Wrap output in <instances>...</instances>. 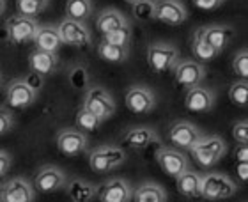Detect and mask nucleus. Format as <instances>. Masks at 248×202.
Masks as SVG:
<instances>
[{
    "mask_svg": "<svg viewBox=\"0 0 248 202\" xmlns=\"http://www.w3.org/2000/svg\"><path fill=\"white\" fill-rule=\"evenodd\" d=\"M191 158L201 169H211L227 155V142L218 135H202L190 149Z\"/></svg>",
    "mask_w": 248,
    "mask_h": 202,
    "instance_id": "obj_1",
    "label": "nucleus"
},
{
    "mask_svg": "<svg viewBox=\"0 0 248 202\" xmlns=\"http://www.w3.org/2000/svg\"><path fill=\"white\" fill-rule=\"evenodd\" d=\"M238 193V185L222 172H206L202 174L201 197L206 201H225Z\"/></svg>",
    "mask_w": 248,
    "mask_h": 202,
    "instance_id": "obj_2",
    "label": "nucleus"
},
{
    "mask_svg": "<svg viewBox=\"0 0 248 202\" xmlns=\"http://www.w3.org/2000/svg\"><path fill=\"white\" fill-rule=\"evenodd\" d=\"M126 158H128L126 151L119 145H98L96 149L89 153V167H91V171L98 172V174H105V172L123 167L126 163Z\"/></svg>",
    "mask_w": 248,
    "mask_h": 202,
    "instance_id": "obj_3",
    "label": "nucleus"
},
{
    "mask_svg": "<svg viewBox=\"0 0 248 202\" xmlns=\"http://www.w3.org/2000/svg\"><path fill=\"white\" fill-rule=\"evenodd\" d=\"M145 59H147V66L158 75L172 71L176 67V64L181 61L177 47L169 45V43H153V45H149L147 52H145Z\"/></svg>",
    "mask_w": 248,
    "mask_h": 202,
    "instance_id": "obj_4",
    "label": "nucleus"
},
{
    "mask_svg": "<svg viewBox=\"0 0 248 202\" xmlns=\"http://www.w3.org/2000/svg\"><path fill=\"white\" fill-rule=\"evenodd\" d=\"M83 109H87L91 114H94L101 123L108 121L112 115L115 114V101L112 98V94L107 91V89L99 87H91L83 96Z\"/></svg>",
    "mask_w": 248,
    "mask_h": 202,
    "instance_id": "obj_5",
    "label": "nucleus"
},
{
    "mask_svg": "<svg viewBox=\"0 0 248 202\" xmlns=\"http://www.w3.org/2000/svg\"><path fill=\"white\" fill-rule=\"evenodd\" d=\"M153 20L169 27H179L188 20V9L183 0H153Z\"/></svg>",
    "mask_w": 248,
    "mask_h": 202,
    "instance_id": "obj_6",
    "label": "nucleus"
},
{
    "mask_svg": "<svg viewBox=\"0 0 248 202\" xmlns=\"http://www.w3.org/2000/svg\"><path fill=\"white\" fill-rule=\"evenodd\" d=\"M57 31L61 34L62 45L77 48H89L93 47V32L89 31V27L83 21L64 18L57 25Z\"/></svg>",
    "mask_w": 248,
    "mask_h": 202,
    "instance_id": "obj_7",
    "label": "nucleus"
},
{
    "mask_svg": "<svg viewBox=\"0 0 248 202\" xmlns=\"http://www.w3.org/2000/svg\"><path fill=\"white\" fill-rule=\"evenodd\" d=\"M155 158L158 161V165L167 176L177 177L185 171L190 169V160L188 156L183 153L181 149L176 147H167V145H160L155 153Z\"/></svg>",
    "mask_w": 248,
    "mask_h": 202,
    "instance_id": "obj_8",
    "label": "nucleus"
},
{
    "mask_svg": "<svg viewBox=\"0 0 248 202\" xmlns=\"http://www.w3.org/2000/svg\"><path fill=\"white\" fill-rule=\"evenodd\" d=\"M5 31L7 36L16 45H23V43L34 41L37 31H39V23L36 18H29L23 15H15L7 18L5 21Z\"/></svg>",
    "mask_w": 248,
    "mask_h": 202,
    "instance_id": "obj_9",
    "label": "nucleus"
},
{
    "mask_svg": "<svg viewBox=\"0 0 248 202\" xmlns=\"http://www.w3.org/2000/svg\"><path fill=\"white\" fill-rule=\"evenodd\" d=\"M36 188L25 177H11L0 185V202H34Z\"/></svg>",
    "mask_w": 248,
    "mask_h": 202,
    "instance_id": "obj_10",
    "label": "nucleus"
},
{
    "mask_svg": "<svg viewBox=\"0 0 248 202\" xmlns=\"http://www.w3.org/2000/svg\"><path fill=\"white\" fill-rule=\"evenodd\" d=\"M5 99L11 109H27L36 103L37 91L27 82L25 78H15L11 80L5 91Z\"/></svg>",
    "mask_w": 248,
    "mask_h": 202,
    "instance_id": "obj_11",
    "label": "nucleus"
},
{
    "mask_svg": "<svg viewBox=\"0 0 248 202\" xmlns=\"http://www.w3.org/2000/svg\"><path fill=\"white\" fill-rule=\"evenodd\" d=\"M124 103L129 112L137 115H145L156 109V96L145 85H133L128 89V93L124 96Z\"/></svg>",
    "mask_w": 248,
    "mask_h": 202,
    "instance_id": "obj_12",
    "label": "nucleus"
},
{
    "mask_svg": "<svg viewBox=\"0 0 248 202\" xmlns=\"http://www.w3.org/2000/svg\"><path fill=\"white\" fill-rule=\"evenodd\" d=\"M172 73H174V80H176L177 85H183L186 89L201 85L206 80V67H204V64H201L199 61H193V59L179 61L176 64V67L172 69Z\"/></svg>",
    "mask_w": 248,
    "mask_h": 202,
    "instance_id": "obj_13",
    "label": "nucleus"
},
{
    "mask_svg": "<svg viewBox=\"0 0 248 202\" xmlns=\"http://www.w3.org/2000/svg\"><path fill=\"white\" fill-rule=\"evenodd\" d=\"M167 137H169V142L176 149L188 151L202 137V131L190 121H176L170 124V128L167 131Z\"/></svg>",
    "mask_w": 248,
    "mask_h": 202,
    "instance_id": "obj_14",
    "label": "nucleus"
},
{
    "mask_svg": "<svg viewBox=\"0 0 248 202\" xmlns=\"http://www.w3.org/2000/svg\"><path fill=\"white\" fill-rule=\"evenodd\" d=\"M67 177L64 174L61 167L57 165H43L39 171H37L36 177H34V188L39 190L41 193H52L59 192L66 186Z\"/></svg>",
    "mask_w": 248,
    "mask_h": 202,
    "instance_id": "obj_15",
    "label": "nucleus"
},
{
    "mask_svg": "<svg viewBox=\"0 0 248 202\" xmlns=\"http://www.w3.org/2000/svg\"><path fill=\"white\" fill-rule=\"evenodd\" d=\"M89 139L85 131L78 130V128H66L61 130L57 135V149L64 156H78L87 149Z\"/></svg>",
    "mask_w": 248,
    "mask_h": 202,
    "instance_id": "obj_16",
    "label": "nucleus"
},
{
    "mask_svg": "<svg viewBox=\"0 0 248 202\" xmlns=\"http://www.w3.org/2000/svg\"><path fill=\"white\" fill-rule=\"evenodd\" d=\"M217 103V94L211 89L204 87V85H195L186 91L185 96V109L188 112H195V114H204L213 110Z\"/></svg>",
    "mask_w": 248,
    "mask_h": 202,
    "instance_id": "obj_17",
    "label": "nucleus"
},
{
    "mask_svg": "<svg viewBox=\"0 0 248 202\" xmlns=\"http://www.w3.org/2000/svg\"><path fill=\"white\" fill-rule=\"evenodd\" d=\"M96 197L99 199V202H131L133 188L123 177H114L98 188Z\"/></svg>",
    "mask_w": 248,
    "mask_h": 202,
    "instance_id": "obj_18",
    "label": "nucleus"
},
{
    "mask_svg": "<svg viewBox=\"0 0 248 202\" xmlns=\"http://www.w3.org/2000/svg\"><path fill=\"white\" fill-rule=\"evenodd\" d=\"M124 144L129 149L144 151L155 144H160V135L151 126H135L124 133Z\"/></svg>",
    "mask_w": 248,
    "mask_h": 202,
    "instance_id": "obj_19",
    "label": "nucleus"
},
{
    "mask_svg": "<svg viewBox=\"0 0 248 202\" xmlns=\"http://www.w3.org/2000/svg\"><path fill=\"white\" fill-rule=\"evenodd\" d=\"M202 36L206 37V41L211 45L218 53H222L229 47L231 39L234 37V31L231 25H222V23H215V25H206L201 29Z\"/></svg>",
    "mask_w": 248,
    "mask_h": 202,
    "instance_id": "obj_20",
    "label": "nucleus"
},
{
    "mask_svg": "<svg viewBox=\"0 0 248 202\" xmlns=\"http://www.w3.org/2000/svg\"><path fill=\"white\" fill-rule=\"evenodd\" d=\"M64 188L73 202H91L98 195V186L91 181L80 179V177H73L71 181L66 183Z\"/></svg>",
    "mask_w": 248,
    "mask_h": 202,
    "instance_id": "obj_21",
    "label": "nucleus"
},
{
    "mask_svg": "<svg viewBox=\"0 0 248 202\" xmlns=\"http://www.w3.org/2000/svg\"><path fill=\"white\" fill-rule=\"evenodd\" d=\"M59 57L57 53L53 52H45V50H34L29 55V66L31 71L39 75V77H46L50 73H53V69L57 67Z\"/></svg>",
    "mask_w": 248,
    "mask_h": 202,
    "instance_id": "obj_22",
    "label": "nucleus"
},
{
    "mask_svg": "<svg viewBox=\"0 0 248 202\" xmlns=\"http://www.w3.org/2000/svg\"><path fill=\"white\" fill-rule=\"evenodd\" d=\"M201 183H202V174L197 171H185L183 174L176 177V186L177 192L181 193L186 199H199L201 197Z\"/></svg>",
    "mask_w": 248,
    "mask_h": 202,
    "instance_id": "obj_23",
    "label": "nucleus"
},
{
    "mask_svg": "<svg viewBox=\"0 0 248 202\" xmlns=\"http://www.w3.org/2000/svg\"><path fill=\"white\" fill-rule=\"evenodd\" d=\"M129 25V20L126 18L123 11L114 9V7H108V9H103L96 18V29H98L101 34H107V32H112L115 29H121V27Z\"/></svg>",
    "mask_w": 248,
    "mask_h": 202,
    "instance_id": "obj_24",
    "label": "nucleus"
},
{
    "mask_svg": "<svg viewBox=\"0 0 248 202\" xmlns=\"http://www.w3.org/2000/svg\"><path fill=\"white\" fill-rule=\"evenodd\" d=\"M34 45H36L37 50L57 53V50L62 47V39L57 31V25L39 27V31H37L36 37H34Z\"/></svg>",
    "mask_w": 248,
    "mask_h": 202,
    "instance_id": "obj_25",
    "label": "nucleus"
},
{
    "mask_svg": "<svg viewBox=\"0 0 248 202\" xmlns=\"http://www.w3.org/2000/svg\"><path fill=\"white\" fill-rule=\"evenodd\" d=\"M169 195L167 190L158 183L145 181L139 185L137 190H133V199L131 202H167Z\"/></svg>",
    "mask_w": 248,
    "mask_h": 202,
    "instance_id": "obj_26",
    "label": "nucleus"
},
{
    "mask_svg": "<svg viewBox=\"0 0 248 202\" xmlns=\"http://www.w3.org/2000/svg\"><path fill=\"white\" fill-rule=\"evenodd\" d=\"M96 52H98L99 59L105 62L121 64L128 61L129 47H117V45H108L105 41H99L98 47H96Z\"/></svg>",
    "mask_w": 248,
    "mask_h": 202,
    "instance_id": "obj_27",
    "label": "nucleus"
},
{
    "mask_svg": "<svg viewBox=\"0 0 248 202\" xmlns=\"http://www.w3.org/2000/svg\"><path fill=\"white\" fill-rule=\"evenodd\" d=\"M93 0H66V18L85 21L93 16Z\"/></svg>",
    "mask_w": 248,
    "mask_h": 202,
    "instance_id": "obj_28",
    "label": "nucleus"
},
{
    "mask_svg": "<svg viewBox=\"0 0 248 202\" xmlns=\"http://www.w3.org/2000/svg\"><path fill=\"white\" fill-rule=\"evenodd\" d=\"M191 52H193V55H195L197 59H201V61H215V59L220 55V53L206 41V37L202 36L201 29L195 31V34L191 37Z\"/></svg>",
    "mask_w": 248,
    "mask_h": 202,
    "instance_id": "obj_29",
    "label": "nucleus"
},
{
    "mask_svg": "<svg viewBox=\"0 0 248 202\" xmlns=\"http://www.w3.org/2000/svg\"><path fill=\"white\" fill-rule=\"evenodd\" d=\"M50 0H16V9L18 15L29 16V18H36L46 9Z\"/></svg>",
    "mask_w": 248,
    "mask_h": 202,
    "instance_id": "obj_30",
    "label": "nucleus"
},
{
    "mask_svg": "<svg viewBox=\"0 0 248 202\" xmlns=\"http://www.w3.org/2000/svg\"><path fill=\"white\" fill-rule=\"evenodd\" d=\"M75 124H77L78 130H82V131H96L103 123H101L94 114H91L87 109L80 107L77 115H75Z\"/></svg>",
    "mask_w": 248,
    "mask_h": 202,
    "instance_id": "obj_31",
    "label": "nucleus"
},
{
    "mask_svg": "<svg viewBox=\"0 0 248 202\" xmlns=\"http://www.w3.org/2000/svg\"><path fill=\"white\" fill-rule=\"evenodd\" d=\"M131 36H133L131 27L126 25V27H121V29H115V31L103 34V39H101V41L108 43V45H117V47H129Z\"/></svg>",
    "mask_w": 248,
    "mask_h": 202,
    "instance_id": "obj_32",
    "label": "nucleus"
},
{
    "mask_svg": "<svg viewBox=\"0 0 248 202\" xmlns=\"http://www.w3.org/2000/svg\"><path fill=\"white\" fill-rule=\"evenodd\" d=\"M229 99L238 107H245L248 103V82L245 78L236 80L229 87Z\"/></svg>",
    "mask_w": 248,
    "mask_h": 202,
    "instance_id": "obj_33",
    "label": "nucleus"
},
{
    "mask_svg": "<svg viewBox=\"0 0 248 202\" xmlns=\"http://www.w3.org/2000/svg\"><path fill=\"white\" fill-rule=\"evenodd\" d=\"M232 71L238 75V77L248 78V50L247 48H241L232 59Z\"/></svg>",
    "mask_w": 248,
    "mask_h": 202,
    "instance_id": "obj_34",
    "label": "nucleus"
},
{
    "mask_svg": "<svg viewBox=\"0 0 248 202\" xmlns=\"http://www.w3.org/2000/svg\"><path fill=\"white\" fill-rule=\"evenodd\" d=\"M232 139L236 140V144H248V121L247 119H241V121H238V123H234Z\"/></svg>",
    "mask_w": 248,
    "mask_h": 202,
    "instance_id": "obj_35",
    "label": "nucleus"
},
{
    "mask_svg": "<svg viewBox=\"0 0 248 202\" xmlns=\"http://www.w3.org/2000/svg\"><path fill=\"white\" fill-rule=\"evenodd\" d=\"M15 126V117L7 107H0V135L9 133Z\"/></svg>",
    "mask_w": 248,
    "mask_h": 202,
    "instance_id": "obj_36",
    "label": "nucleus"
},
{
    "mask_svg": "<svg viewBox=\"0 0 248 202\" xmlns=\"http://www.w3.org/2000/svg\"><path fill=\"white\" fill-rule=\"evenodd\" d=\"M133 15L139 20H153V0L151 2H144V4H135Z\"/></svg>",
    "mask_w": 248,
    "mask_h": 202,
    "instance_id": "obj_37",
    "label": "nucleus"
},
{
    "mask_svg": "<svg viewBox=\"0 0 248 202\" xmlns=\"http://www.w3.org/2000/svg\"><path fill=\"white\" fill-rule=\"evenodd\" d=\"M193 5H195L197 9L201 11H215V9H220L227 0H191Z\"/></svg>",
    "mask_w": 248,
    "mask_h": 202,
    "instance_id": "obj_38",
    "label": "nucleus"
},
{
    "mask_svg": "<svg viewBox=\"0 0 248 202\" xmlns=\"http://www.w3.org/2000/svg\"><path fill=\"white\" fill-rule=\"evenodd\" d=\"M11 163H13V158H11L9 153L0 149V177L7 174V171L11 169Z\"/></svg>",
    "mask_w": 248,
    "mask_h": 202,
    "instance_id": "obj_39",
    "label": "nucleus"
},
{
    "mask_svg": "<svg viewBox=\"0 0 248 202\" xmlns=\"http://www.w3.org/2000/svg\"><path fill=\"white\" fill-rule=\"evenodd\" d=\"M236 161H248V144H238L234 151Z\"/></svg>",
    "mask_w": 248,
    "mask_h": 202,
    "instance_id": "obj_40",
    "label": "nucleus"
},
{
    "mask_svg": "<svg viewBox=\"0 0 248 202\" xmlns=\"http://www.w3.org/2000/svg\"><path fill=\"white\" fill-rule=\"evenodd\" d=\"M236 172L243 183L248 181V161H236Z\"/></svg>",
    "mask_w": 248,
    "mask_h": 202,
    "instance_id": "obj_41",
    "label": "nucleus"
},
{
    "mask_svg": "<svg viewBox=\"0 0 248 202\" xmlns=\"http://www.w3.org/2000/svg\"><path fill=\"white\" fill-rule=\"evenodd\" d=\"M5 7H7V4H5V0H0V16L4 15Z\"/></svg>",
    "mask_w": 248,
    "mask_h": 202,
    "instance_id": "obj_42",
    "label": "nucleus"
},
{
    "mask_svg": "<svg viewBox=\"0 0 248 202\" xmlns=\"http://www.w3.org/2000/svg\"><path fill=\"white\" fill-rule=\"evenodd\" d=\"M126 2H129L131 5H135V4H144V2H151V0H126Z\"/></svg>",
    "mask_w": 248,
    "mask_h": 202,
    "instance_id": "obj_43",
    "label": "nucleus"
},
{
    "mask_svg": "<svg viewBox=\"0 0 248 202\" xmlns=\"http://www.w3.org/2000/svg\"><path fill=\"white\" fill-rule=\"evenodd\" d=\"M0 85H2V75H0Z\"/></svg>",
    "mask_w": 248,
    "mask_h": 202,
    "instance_id": "obj_44",
    "label": "nucleus"
}]
</instances>
